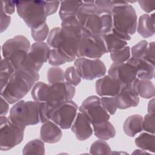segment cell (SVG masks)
Returning a JSON list of instances; mask_svg holds the SVG:
<instances>
[{
  "label": "cell",
  "instance_id": "obj_30",
  "mask_svg": "<svg viewBox=\"0 0 155 155\" xmlns=\"http://www.w3.org/2000/svg\"><path fill=\"white\" fill-rule=\"evenodd\" d=\"M148 43L145 40H142L130 49L131 57L134 60L145 59L147 54Z\"/></svg>",
  "mask_w": 155,
  "mask_h": 155
},
{
  "label": "cell",
  "instance_id": "obj_37",
  "mask_svg": "<svg viewBox=\"0 0 155 155\" xmlns=\"http://www.w3.org/2000/svg\"><path fill=\"white\" fill-rule=\"evenodd\" d=\"M48 62L53 67H58L65 64L66 59L56 48H51Z\"/></svg>",
  "mask_w": 155,
  "mask_h": 155
},
{
  "label": "cell",
  "instance_id": "obj_7",
  "mask_svg": "<svg viewBox=\"0 0 155 155\" xmlns=\"http://www.w3.org/2000/svg\"><path fill=\"white\" fill-rule=\"evenodd\" d=\"M16 5L18 16L31 29L45 22L48 16L45 1H16Z\"/></svg>",
  "mask_w": 155,
  "mask_h": 155
},
{
  "label": "cell",
  "instance_id": "obj_1",
  "mask_svg": "<svg viewBox=\"0 0 155 155\" xmlns=\"http://www.w3.org/2000/svg\"><path fill=\"white\" fill-rule=\"evenodd\" d=\"M84 34V30L76 17L61 21V27L53 28L47 38L50 48H56L67 62L77 58L78 45Z\"/></svg>",
  "mask_w": 155,
  "mask_h": 155
},
{
  "label": "cell",
  "instance_id": "obj_34",
  "mask_svg": "<svg viewBox=\"0 0 155 155\" xmlns=\"http://www.w3.org/2000/svg\"><path fill=\"white\" fill-rule=\"evenodd\" d=\"M49 33V28L46 22L31 29V37L36 42H43L48 38Z\"/></svg>",
  "mask_w": 155,
  "mask_h": 155
},
{
  "label": "cell",
  "instance_id": "obj_4",
  "mask_svg": "<svg viewBox=\"0 0 155 155\" xmlns=\"http://www.w3.org/2000/svg\"><path fill=\"white\" fill-rule=\"evenodd\" d=\"M75 93V87L65 81L53 84L39 81L36 82L31 90L34 101L47 102L54 108L64 101L71 100Z\"/></svg>",
  "mask_w": 155,
  "mask_h": 155
},
{
  "label": "cell",
  "instance_id": "obj_35",
  "mask_svg": "<svg viewBox=\"0 0 155 155\" xmlns=\"http://www.w3.org/2000/svg\"><path fill=\"white\" fill-rule=\"evenodd\" d=\"M65 81L73 86H77L81 81V78L74 66L68 67L64 71Z\"/></svg>",
  "mask_w": 155,
  "mask_h": 155
},
{
  "label": "cell",
  "instance_id": "obj_20",
  "mask_svg": "<svg viewBox=\"0 0 155 155\" xmlns=\"http://www.w3.org/2000/svg\"><path fill=\"white\" fill-rule=\"evenodd\" d=\"M129 59L136 69L137 78L142 80H151L153 79L155 65L152 64L145 59L134 60L130 58Z\"/></svg>",
  "mask_w": 155,
  "mask_h": 155
},
{
  "label": "cell",
  "instance_id": "obj_9",
  "mask_svg": "<svg viewBox=\"0 0 155 155\" xmlns=\"http://www.w3.org/2000/svg\"><path fill=\"white\" fill-rule=\"evenodd\" d=\"M25 128L13 122L9 117H0V150L8 151L22 142Z\"/></svg>",
  "mask_w": 155,
  "mask_h": 155
},
{
  "label": "cell",
  "instance_id": "obj_12",
  "mask_svg": "<svg viewBox=\"0 0 155 155\" xmlns=\"http://www.w3.org/2000/svg\"><path fill=\"white\" fill-rule=\"evenodd\" d=\"M74 67L81 79L88 81L104 76L107 71L104 63L99 59L78 58Z\"/></svg>",
  "mask_w": 155,
  "mask_h": 155
},
{
  "label": "cell",
  "instance_id": "obj_16",
  "mask_svg": "<svg viewBox=\"0 0 155 155\" xmlns=\"http://www.w3.org/2000/svg\"><path fill=\"white\" fill-rule=\"evenodd\" d=\"M114 98L117 108L122 110L137 107L139 102V96L135 92L133 83L121 85L119 93Z\"/></svg>",
  "mask_w": 155,
  "mask_h": 155
},
{
  "label": "cell",
  "instance_id": "obj_17",
  "mask_svg": "<svg viewBox=\"0 0 155 155\" xmlns=\"http://www.w3.org/2000/svg\"><path fill=\"white\" fill-rule=\"evenodd\" d=\"M71 131L75 134L76 139L80 141L88 139L93 134L92 124L88 117L79 111L71 126Z\"/></svg>",
  "mask_w": 155,
  "mask_h": 155
},
{
  "label": "cell",
  "instance_id": "obj_25",
  "mask_svg": "<svg viewBox=\"0 0 155 155\" xmlns=\"http://www.w3.org/2000/svg\"><path fill=\"white\" fill-rule=\"evenodd\" d=\"M94 136L101 140H107L116 135V130L109 121L92 125Z\"/></svg>",
  "mask_w": 155,
  "mask_h": 155
},
{
  "label": "cell",
  "instance_id": "obj_46",
  "mask_svg": "<svg viewBox=\"0 0 155 155\" xmlns=\"http://www.w3.org/2000/svg\"><path fill=\"white\" fill-rule=\"evenodd\" d=\"M9 110V103L1 96V110L0 115L1 116H5Z\"/></svg>",
  "mask_w": 155,
  "mask_h": 155
},
{
  "label": "cell",
  "instance_id": "obj_38",
  "mask_svg": "<svg viewBox=\"0 0 155 155\" xmlns=\"http://www.w3.org/2000/svg\"><path fill=\"white\" fill-rule=\"evenodd\" d=\"M101 102L104 108L110 114H115L117 108L114 97L112 96H102L101 98Z\"/></svg>",
  "mask_w": 155,
  "mask_h": 155
},
{
  "label": "cell",
  "instance_id": "obj_31",
  "mask_svg": "<svg viewBox=\"0 0 155 155\" xmlns=\"http://www.w3.org/2000/svg\"><path fill=\"white\" fill-rule=\"evenodd\" d=\"M91 154H111V149L108 143L104 140L94 141L90 148Z\"/></svg>",
  "mask_w": 155,
  "mask_h": 155
},
{
  "label": "cell",
  "instance_id": "obj_36",
  "mask_svg": "<svg viewBox=\"0 0 155 155\" xmlns=\"http://www.w3.org/2000/svg\"><path fill=\"white\" fill-rule=\"evenodd\" d=\"M53 109L47 102H39L38 110L40 122L44 124L50 120Z\"/></svg>",
  "mask_w": 155,
  "mask_h": 155
},
{
  "label": "cell",
  "instance_id": "obj_14",
  "mask_svg": "<svg viewBox=\"0 0 155 155\" xmlns=\"http://www.w3.org/2000/svg\"><path fill=\"white\" fill-rule=\"evenodd\" d=\"M78 108V105L74 101L71 100L64 101L53 109L51 120L61 129H68L71 128L77 115Z\"/></svg>",
  "mask_w": 155,
  "mask_h": 155
},
{
  "label": "cell",
  "instance_id": "obj_41",
  "mask_svg": "<svg viewBox=\"0 0 155 155\" xmlns=\"http://www.w3.org/2000/svg\"><path fill=\"white\" fill-rule=\"evenodd\" d=\"M16 1H2L1 4V8L8 15L14 13L16 10Z\"/></svg>",
  "mask_w": 155,
  "mask_h": 155
},
{
  "label": "cell",
  "instance_id": "obj_44",
  "mask_svg": "<svg viewBox=\"0 0 155 155\" xmlns=\"http://www.w3.org/2000/svg\"><path fill=\"white\" fill-rule=\"evenodd\" d=\"M140 7L146 13H148L153 11H154L155 8V1H143L139 0L137 1Z\"/></svg>",
  "mask_w": 155,
  "mask_h": 155
},
{
  "label": "cell",
  "instance_id": "obj_5",
  "mask_svg": "<svg viewBox=\"0 0 155 155\" xmlns=\"http://www.w3.org/2000/svg\"><path fill=\"white\" fill-rule=\"evenodd\" d=\"M112 32L121 39L129 41L137 28V15L134 7L128 1H117L111 10Z\"/></svg>",
  "mask_w": 155,
  "mask_h": 155
},
{
  "label": "cell",
  "instance_id": "obj_10",
  "mask_svg": "<svg viewBox=\"0 0 155 155\" xmlns=\"http://www.w3.org/2000/svg\"><path fill=\"white\" fill-rule=\"evenodd\" d=\"M107 53L102 36L84 33L78 45L77 58L99 59Z\"/></svg>",
  "mask_w": 155,
  "mask_h": 155
},
{
  "label": "cell",
  "instance_id": "obj_33",
  "mask_svg": "<svg viewBox=\"0 0 155 155\" xmlns=\"http://www.w3.org/2000/svg\"><path fill=\"white\" fill-rule=\"evenodd\" d=\"M110 53V58L114 63H123L127 62L131 56V51L129 46L112 51Z\"/></svg>",
  "mask_w": 155,
  "mask_h": 155
},
{
  "label": "cell",
  "instance_id": "obj_32",
  "mask_svg": "<svg viewBox=\"0 0 155 155\" xmlns=\"http://www.w3.org/2000/svg\"><path fill=\"white\" fill-rule=\"evenodd\" d=\"M47 79L50 84L64 82V71L59 67H51L47 70Z\"/></svg>",
  "mask_w": 155,
  "mask_h": 155
},
{
  "label": "cell",
  "instance_id": "obj_2",
  "mask_svg": "<svg viewBox=\"0 0 155 155\" xmlns=\"http://www.w3.org/2000/svg\"><path fill=\"white\" fill-rule=\"evenodd\" d=\"M76 18L85 34L102 36L112 31L111 13L98 10L94 1H82Z\"/></svg>",
  "mask_w": 155,
  "mask_h": 155
},
{
  "label": "cell",
  "instance_id": "obj_19",
  "mask_svg": "<svg viewBox=\"0 0 155 155\" xmlns=\"http://www.w3.org/2000/svg\"><path fill=\"white\" fill-rule=\"evenodd\" d=\"M62 136L61 128L52 120L44 123L40 129V137L48 143H55L60 141Z\"/></svg>",
  "mask_w": 155,
  "mask_h": 155
},
{
  "label": "cell",
  "instance_id": "obj_26",
  "mask_svg": "<svg viewBox=\"0 0 155 155\" xmlns=\"http://www.w3.org/2000/svg\"><path fill=\"white\" fill-rule=\"evenodd\" d=\"M102 38L108 53L122 49L127 46V41L116 35L112 31L102 36Z\"/></svg>",
  "mask_w": 155,
  "mask_h": 155
},
{
  "label": "cell",
  "instance_id": "obj_6",
  "mask_svg": "<svg viewBox=\"0 0 155 155\" xmlns=\"http://www.w3.org/2000/svg\"><path fill=\"white\" fill-rule=\"evenodd\" d=\"M30 47V41L25 36L17 35L3 44L2 56L8 61L15 71H16L21 68Z\"/></svg>",
  "mask_w": 155,
  "mask_h": 155
},
{
  "label": "cell",
  "instance_id": "obj_15",
  "mask_svg": "<svg viewBox=\"0 0 155 155\" xmlns=\"http://www.w3.org/2000/svg\"><path fill=\"white\" fill-rule=\"evenodd\" d=\"M108 73L120 85L130 84L137 78L136 69L130 59L123 63L112 64Z\"/></svg>",
  "mask_w": 155,
  "mask_h": 155
},
{
  "label": "cell",
  "instance_id": "obj_27",
  "mask_svg": "<svg viewBox=\"0 0 155 155\" xmlns=\"http://www.w3.org/2000/svg\"><path fill=\"white\" fill-rule=\"evenodd\" d=\"M154 134L145 132L141 133L135 139L134 143L138 148L154 153Z\"/></svg>",
  "mask_w": 155,
  "mask_h": 155
},
{
  "label": "cell",
  "instance_id": "obj_8",
  "mask_svg": "<svg viewBox=\"0 0 155 155\" xmlns=\"http://www.w3.org/2000/svg\"><path fill=\"white\" fill-rule=\"evenodd\" d=\"M39 104L36 101L20 100L10 110V119L23 127L34 125L39 123Z\"/></svg>",
  "mask_w": 155,
  "mask_h": 155
},
{
  "label": "cell",
  "instance_id": "obj_42",
  "mask_svg": "<svg viewBox=\"0 0 155 155\" xmlns=\"http://www.w3.org/2000/svg\"><path fill=\"white\" fill-rule=\"evenodd\" d=\"M60 2L61 1H45V7L48 16L54 14L57 12Z\"/></svg>",
  "mask_w": 155,
  "mask_h": 155
},
{
  "label": "cell",
  "instance_id": "obj_11",
  "mask_svg": "<svg viewBox=\"0 0 155 155\" xmlns=\"http://www.w3.org/2000/svg\"><path fill=\"white\" fill-rule=\"evenodd\" d=\"M50 49L44 42H36L32 44L21 68L38 73L44 64L48 61Z\"/></svg>",
  "mask_w": 155,
  "mask_h": 155
},
{
  "label": "cell",
  "instance_id": "obj_48",
  "mask_svg": "<svg viewBox=\"0 0 155 155\" xmlns=\"http://www.w3.org/2000/svg\"><path fill=\"white\" fill-rule=\"evenodd\" d=\"M148 154V152H147V151L145 150H136L133 153V154Z\"/></svg>",
  "mask_w": 155,
  "mask_h": 155
},
{
  "label": "cell",
  "instance_id": "obj_39",
  "mask_svg": "<svg viewBox=\"0 0 155 155\" xmlns=\"http://www.w3.org/2000/svg\"><path fill=\"white\" fill-rule=\"evenodd\" d=\"M142 128L145 132L154 134L155 131V115L147 114L143 118Z\"/></svg>",
  "mask_w": 155,
  "mask_h": 155
},
{
  "label": "cell",
  "instance_id": "obj_13",
  "mask_svg": "<svg viewBox=\"0 0 155 155\" xmlns=\"http://www.w3.org/2000/svg\"><path fill=\"white\" fill-rule=\"evenodd\" d=\"M79 111L88 117L92 125L108 121L110 118V114L101 105V98L95 95L86 98L79 107Z\"/></svg>",
  "mask_w": 155,
  "mask_h": 155
},
{
  "label": "cell",
  "instance_id": "obj_22",
  "mask_svg": "<svg viewBox=\"0 0 155 155\" xmlns=\"http://www.w3.org/2000/svg\"><path fill=\"white\" fill-rule=\"evenodd\" d=\"M133 87L137 95L144 99H151L155 95V87L151 80H142L136 78Z\"/></svg>",
  "mask_w": 155,
  "mask_h": 155
},
{
  "label": "cell",
  "instance_id": "obj_3",
  "mask_svg": "<svg viewBox=\"0 0 155 155\" xmlns=\"http://www.w3.org/2000/svg\"><path fill=\"white\" fill-rule=\"evenodd\" d=\"M39 79L38 72L20 68L10 76L7 85L1 90V96L10 104L21 100Z\"/></svg>",
  "mask_w": 155,
  "mask_h": 155
},
{
  "label": "cell",
  "instance_id": "obj_43",
  "mask_svg": "<svg viewBox=\"0 0 155 155\" xmlns=\"http://www.w3.org/2000/svg\"><path fill=\"white\" fill-rule=\"evenodd\" d=\"M11 16L10 15H7L4 12V10L2 8H1V33H3L8 27L11 22Z\"/></svg>",
  "mask_w": 155,
  "mask_h": 155
},
{
  "label": "cell",
  "instance_id": "obj_45",
  "mask_svg": "<svg viewBox=\"0 0 155 155\" xmlns=\"http://www.w3.org/2000/svg\"><path fill=\"white\" fill-rule=\"evenodd\" d=\"M145 59L153 65H155L154 60V42H151L148 44L147 54Z\"/></svg>",
  "mask_w": 155,
  "mask_h": 155
},
{
  "label": "cell",
  "instance_id": "obj_47",
  "mask_svg": "<svg viewBox=\"0 0 155 155\" xmlns=\"http://www.w3.org/2000/svg\"><path fill=\"white\" fill-rule=\"evenodd\" d=\"M147 111H148V113L155 115V104H154V97H152V99L149 101L148 104Z\"/></svg>",
  "mask_w": 155,
  "mask_h": 155
},
{
  "label": "cell",
  "instance_id": "obj_24",
  "mask_svg": "<svg viewBox=\"0 0 155 155\" xmlns=\"http://www.w3.org/2000/svg\"><path fill=\"white\" fill-rule=\"evenodd\" d=\"M59 15L62 21L76 17L82 4L81 1H62L60 2Z\"/></svg>",
  "mask_w": 155,
  "mask_h": 155
},
{
  "label": "cell",
  "instance_id": "obj_23",
  "mask_svg": "<svg viewBox=\"0 0 155 155\" xmlns=\"http://www.w3.org/2000/svg\"><path fill=\"white\" fill-rule=\"evenodd\" d=\"M143 117L140 114H133L128 116L124 122L123 130L129 137H134L143 130Z\"/></svg>",
  "mask_w": 155,
  "mask_h": 155
},
{
  "label": "cell",
  "instance_id": "obj_18",
  "mask_svg": "<svg viewBox=\"0 0 155 155\" xmlns=\"http://www.w3.org/2000/svg\"><path fill=\"white\" fill-rule=\"evenodd\" d=\"M121 85L111 76L104 75L96 81L95 90L99 96H115L119 91Z\"/></svg>",
  "mask_w": 155,
  "mask_h": 155
},
{
  "label": "cell",
  "instance_id": "obj_21",
  "mask_svg": "<svg viewBox=\"0 0 155 155\" xmlns=\"http://www.w3.org/2000/svg\"><path fill=\"white\" fill-rule=\"evenodd\" d=\"M154 13L150 15L144 14L138 19L136 30L143 38H150L154 34Z\"/></svg>",
  "mask_w": 155,
  "mask_h": 155
},
{
  "label": "cell",
  "instance_id": "obj_29",
  "mask_svg": "<svg viewBox=\"0 0 155 155\" xmlns=\"http://www.w3.org/2000/svg\"><path fill=\"white\" fill-rule=\"evenodd\" d=\"M15 70L8 62L5 58L1 59V72H0V82L1 90L7 85L10 76L15 72Z\"/></svg>",
  "mask_w": 155,
  "mask_h": 155
},
{
  "label": "cell",
  "instance_id": "obj_28",
  "mask_svg": "<svg viewBox=\"0 0 155 155\" xmlns=\"http://www.w3.org/2000/svg\"><path fill=\"white\" fill-rule=\"evenodd\" d=\"M44 142L35 139L27 142L22 150L23 154H45Z\"/></svg>",
  "mask_w": 155,
  "mask_h": 155
},
{
  "label": "cell",
  "instance_id": "obj_40",
  "mask_svg": "<svg viewBox=\"0 0 155 155\" xmlns=\"http://www.w3.org/2000/svg\"><path fill=\"white\" fill-rule=\"evenodd\" d=\"M117 1H108V0H102V1H94V4L97 8L101 11L110 12L113 8L116 5Z\"/></svg>",
  "mask_w": 155,
  "mask_h": 155
}]
</instances>
